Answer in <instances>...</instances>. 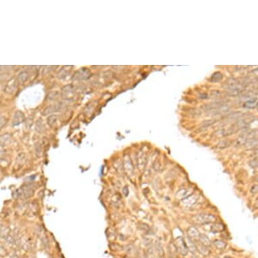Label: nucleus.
I'll return each mask as SVG.
<instances>
[{"instance_id":"16","label":"nucleus","mask_w":258,"mask_h":258,"mask_svg":"<svg viewBox=\"0 0 258 258\" xmlns=\"http://www.w3.org/2000/svg\"><path fill=\"white\" fill-rule=\"evenodd\" d=\"M185 241H186V240H185ZM186 243H187V245L188 247L189 250L191 251V252H195L196 249H197V247H196V245H195V243L193 242L191 239L188 238L187 241H186Z\"/></svg>"},{"instance_id":"20","label":"nucleus","mask_w":258,"mask_h":258,"mask_svg":"<svg viewBox=\"0 0 258 258\" xmlns=\"http://www.w3.org/2000/svg\"><path fill=\"white\" fill-rule=\"evenodd\" d=\"M126 165H125V168L127 169V171H128V173H132V166L131 164V162L130 160H127L126 162Z\"/></svg>"},{"instance_id":"3","label":"nucleus","mask_w":258,"mask_h":258,"mask_svg":"<svg viewBox=\"0 0 258 258\" xmlns=\"http://www.w3.org/2000/svg\"><path fill=\"white\" fill-rule=\"evenodd\" d=\"M91 73L88 69H82L80 70H78L74 73L72 77L73 81H83L86 80L90 77Z\"/></svg>"},{"instance_id":"12","label":"nucleus","mask_w":258,"mask_h":258,"mask_svg":"<svg viewBox=\"0 0 258 258\" xmlns=\"http://www.w3.org/2000/svg\"><path fill=\"white\" fill-rule=\"evenodd\" d=\"M199 240L200 243L203 244L204 246L206 247H209L211 245V241H210V239L207 237V236L205 235H203V234H201L199 236Z\"/></svg>"},{"instance_id":"8","label":"nucleus","mask_w":258,"mask_h":258,"mask_svg":"<svg viewBox=\"0 0 258 258\" xmlns=\"http://www.w3.org/2000/svg\"><path fill=\"white\" fill-rule=\"evenodd\" d=\"M187 235L190 239H199L200 236V232L198 228L195 227H191L187 229Z\"/></svg>"},{"instance_id":"13","label":"nucleus","mask_w":258,"mask_h":258,"mask_svg":"<svg viewBox=\"0 0 258 258\" xmlns=\"http://www.w3.org/2000/svg\"><path fill=\"white\" fill-rule=\"evenodd\" d=\"M35 128H36V131L39 132H40V133H41V132H44L45 131V125L44 124V122H43V120L41 119V118H39V119H38V120L36 122Z\"/></svg>"},{"instance_id":"23","label":"nucleus","mask_w":258,"mask_h":258,"mask_svg":"<svg viewBox=\"0 0 258 258\" xmlns=\"http://www.w3.org/2000/svg\"><path fill=\"white\" fill-rule=\"evenodd\" d=\"M221 76H222V74L220 73H216L213 75V77H211V79H212L214 81H216V82L220 80V78H218V77H221Z\"/></svg>"},{"instance_id":"4","label":"nucleus","mask_w":258,"mask_h":258,"mask_svg":"<svg viewBox=\"0 0 258 258\" xmlns=\"http://www.w3.org/2000/svg\"><path fill=\"white\" fill-rule=\"evenodd\" d=\"M74 88L72 85H68L62 89V96L64 99L70 100L74 98Z\"/></svg>"},{"instance_id":"22","label":"nucleus","mask_w":258,"mask_h":258,"mask_svg":"<svg viewBox=\"0 0 258 258\" xmlns=\"http://www.w3.org/2000/svg\"><path fill=\"white\" fill-rule=\"evenodd\" d=\"M249 165H250L251 167L254 168V169H256V167L257 166V165H258V160L257 159L252 160L249 162Z\"/></svg>"},{"instance_id":"24","label":"nucleus","mask_w":258,"mask_h":258,"mask_svg":"<svg viewBox=\"0 0 258 258\" xmlns=\"http://www.w3.org/2000/svg\"><path fill=\"white\" fill-rule=\"evenodd\" d=\"M255 154H256V156H257V157H258V149H257V150H256Z\"/></svg>"},{"instance_id":"5","label":"nucleus","mask_w":258,"mask_h":258,"mask_svg":"<svg viewBox=\"0 0 258 258\" xmlns=\"http://www.w3.org/2000/svg\"><path fill=\"white\" fill-rule=\"evenodd\" d=\"M17 89V81L16 79H12L6 84V87L3 89V91L7 94H12Z\"/></svg>"},{"instance_id":"1","label":"nucleus","mask_w":258,"mask_h":258,"mask_svg":"<svg viewBox=\"0 0 258 258\" xmlns=\"http://www.w3.org/2000/svg\"><path fill=\"white\" fill-rule=\"evenodd\" d=\"M193 220L196 224L203 225L214 223L216 221V218L210 214H199L193 216Z\"/></svg>"},{"instance_id":"11","label":"nucleus","mask_w":258,"mask_h":258,"mask_svg":"<svg viewBox=\"0 0 258 258\" xmlns=\"http://www.w3.org/2000/svg\"><path fill=\"white\" fill-rule=\"evenodd\" d=\"M28 77H29V74L26 71H23L22 73L19 74V76H18V81H19L20 84H23L24 82H26Z\"/></svg>"},{"instance_id":"15","label":"nucleus","mask_w":258,"mask_h":258,"mask_svg":"<svg viewBox=\"0 0 258 258\" xmlns=\"http://www.w3.org/2000/svg\"><path fill=\"white\" fill-rule=\"evenodd\" d=\"M224 226L220 224V223H215L214 224H213L212 227H211V230L212 232H221L224 230Z\"/></svg>"},{"instance_id":"19","label":"nucleus","mask_w":258,"mask_h":258,"mask_svg":"<svg viewBox=\"0 0 258 258\" xmlns=\"http://www.w3.org/2000/svg\"><path fill=\"white\" fill-rule=\"evenodd\" d=\"M59 94L58 92H51L48 95V98L51 100H56L58 98Z\"/></svg>"},{"instance_id":"9","label":"nucleus","mask_w":258,"mask_h":258,"mask_svg":"<svg viewBox=\"0 0 258 258\" xmlns=\"http://www.w3.org/2000/svg\"><path fill=\"white\" fill-rule=\"evenodd\" d=\"M60 108V104H55L53 106H50L49 107H47L44 110V112H42V114L44 116L48 115L49 114H51L52 112H55L56 111H58Z\"/></svg>"},{"instance_id":"18","label":"nucleus","mask_w":258,"mask_h":258,"mask_svg":"<svg viewBox=\"0 0 258 258\" xmlns=\"http://www.w3.org/2000/svg\"><path fill=\"white\" fill-rule=\"evenodd\" d=\"M57 120V116L52 115L48 118V124L50 127H53V125L56 123Z\"/></svg>"},{"instance_id":"10","label":"nucleus","mask_w":258,"mask_h":258,"mask_svg":"<svg viewBox=\"0 0 258 258\" xmlns=\"http://www.w3.org/2000/svg\"><path fill=\"white\" fill-rule=\"evenodd\" d=\"M191 195V194H189V191L187 189H182L181 190H179L178 192H177V194H176V198L179 199V200H182L185 199L186 198H187L188 196Z\"/></svg>"},{"instance_id":"25","label":"nucleus","mask_w":258,"mask_h":258,"mask_svg":"<svg viewBox=\"0 0 258 258\" xmlns=\"http://www.w3.org/2000/svg\"><path fill=\"white\" fill-rule=\"evenodd\" d=\"M257 181H258V178H257Z\"/></svg>"},{"instance_id":"2","label":"nucleus","mask_w":258,"mask_h":258,"mask_svg":"<svg viewBox=\"0 0 258 258\" xmlns=\"http://www.w3.org/2000/svg\"><path fill=\"white\" fill-rule=\"evenodd\" d=\"M174 245L177 247L178 252L182 256H186L188 253L189 249L186 243V241L184 238L179 236L175 239Z\"/></svg>"},{"instance_id":"6","label":"nucleus","mask_w":258,"mask_h":258,"mask_svg":"<svg viewBox=\"0 0 258 258\" xmlns=\"http://www.w3.org/2000/svg\"><path fill=\"white\" fill-rule=\"evenodd\" d=\"M197 201H198V198H197V197L194 195H191L188 196L187 198H186L185 199H182L181 201L182 204L185 207H191L193 205H194V204L197 202Z\"/></svg>"},{"instance_id":"21","label":"nucleus","mask_w":258,"mask_h":258,"mask_svg":"<svg viewBox=\"0 0 258 258\" xmlns=\"http://www.w3.org/2000/svg\"><path fill=\"white\" fill-rule=\"evenodd\" d=\"M250 192L252 194H257V193H258V185H253L250 189Z\"/></svg>"},{"instance_id":"7","label":"nucleus","mask_w":258,"mask_h":258,"mask_svg":"<svg viewBox=\"0 0 258 258\" xmlns=\"http://www.w3.org/2000/svg\"><path fill=\"white\" fill-rule=\"evenodd\" d=\"M24 120V115L21 111H17L14 116L12 123L14 125H19Z\"/></svg>"},{"instance_id":"17","label":"nucleus","mask_w":258,"mask_h":258,"mask_svg":"<svg viewBox=\"0 0 258 258\" xmlns=\"http://www.w3.org/2000/svg\"><path fill=\"white\" fill-rule=\"evenodd\" d=\"M214 244L218 249H223L225 248L226 246H227V244H226L224 241H220V240H216V241H214Z\"/></svg>"},{"instance_id":"14","label":"nucleus","mask_w":258,"mask_h":258,"mask_svg":"<svg viewBox=\"0 0 258 258\" xmlns=\"http://www.w3.org/2000/svg\"><path fill=\"white\" fill-rule=\"evenodd\" d=\"M257 145H258V139H252V140H250L249 141H247L246 148H247V149H253L254 148H256V147Z\"/></svg>"}]
</instances>
